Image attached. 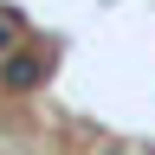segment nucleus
Wrapping results in <instances>:
<instances>
[{"instance_id": "nucleus-1", "label": "nucleus", "mask_w": 155, "mask_h": 155, "mask_svg": "<svg viewBox=\"0 0 155 155\" xmlns=\"http://www.w3.org/2000/svg\"><path fill=\"white\" fill-rule=\"evenodd\" d=\"M45 52H7V58H0V84H7V91H39V84H45Z\"/></svg>"}, {"instance_id": "nucleus-2", "label": "nucleus", "mask_w": 155, "mask_h": 155, "mask_svg": "<svg viewBox=\"0 0 155 155\" xmlns=\"http://www.w3.org/2000/svg\"><path fill=\"white\" fill-rule=\"evenodd\" d=\"M13 39H19V26H13V19H0V58L13 52Z\"/></svg>"}]
</instances>
